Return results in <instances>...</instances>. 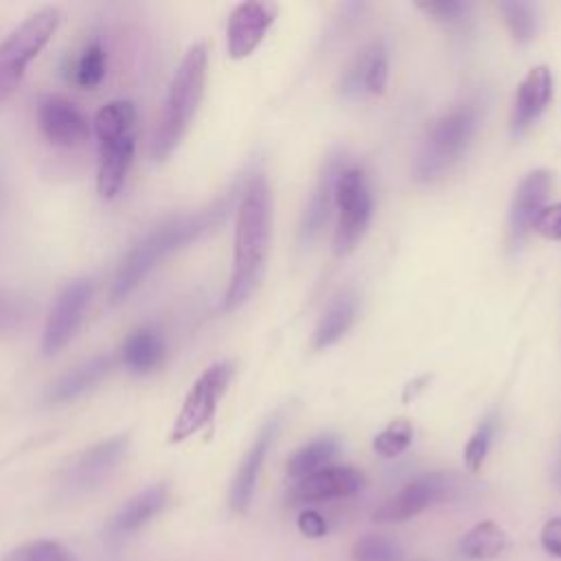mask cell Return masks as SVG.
<instances>
[{
  "label": "cell",
  "instance_id": "d6a6232c",
  "mask_svg": "<svg viewBox=\"0 0 561 561\" xmlns=\"http://www.w3.org/2000/svg\"><path fill=\"white\" fill-rule=\"evenodd\" d=\"M421 11H425L427 15L440 20V22H458L462 20L471 4L465 0H436V2H419L416 4Z\"/></svg>",
  "mask_w": 561,
  "mask_h": 561
},
{
  "label": "cell",
  "instance_id": "8fae6325",
  "mask_svg": "<svg viewBox=\"0 0 561 561\" xmlns=\"http://www.w3.org/2000/svg\"><path fill=\"white\" fill-rule=\"evenodd\" d=\"M451 480L445 473H425L408 482L399 493H394L388 502H383L373 517L377 522H405L427 506L445 500L449 495Z\"/></svg>",
  "mask_w": 561,
  "mask_h": 561
},
{
  "label": "cell",
  "instance_id": "83f0119b",
  "mask_svg": "<svg viewBox=\"0 0 561 561\" xmlns=\"http://www.w3.org/2000/svg\"><path fill=\"white\" fill-rule=\"evenodd\" d=\"M0 561H75L70 550L53 539H35L26 541L11 552H7Z\"/></svg>",
  "mask_w": 561,
  "mask_h": 561
},
{
  "label": "cell",
  "instance_id": "603a6c76",
  "mask_svg": "<svg viewBox=\"0 0 561 561\" xmlns=\"http://www.w3.org/2000/svg\"><path fill=\"white\" fill-rule=\"evenodd\" d=\"M340 445L333 436H320L300 449H296L287 460V476L294 480H300L322 467H329V462L335 458Z\"/></svg>",
  "mask_w": 561,
  "mask_h": 561
},
{
  "label": "cell",
  "instance_id": "5bb4252c",
  "mask_svg": "<svg viewBox=\"0 0 561 561\" xmlns=\"http://www.w3.org/2000/svg\"><path fill=\"white\" fill-rule=\"evenodd\" d=\"M552 186L548 169H535L515 188L508 210V243L515 248L528 232L535 215L546 206V197Z\"/></svg>",
  "mask_w": 561,
  "mask_h": 561
},
{
  "label": "cell",
  "instance_id": "ffe728a7",
  "mask_svg": "<svg viewBox=\"0 0 561 561\" xmlns=\"http://www.w3.org/2000/svg\"><path fill=\"white\" fill-rule=\"evenodd\" d=\"M121 357H123V364L131 370V373H138V375H145V373H151L160 366L162 357H164V342H162V335L153 329H138L134 331L123 348H121Z\"/></svg>",
  "mask_w": 561,
  "mask_h": 561
},
{
  "label": "cell",
  "instance_id": "52a82bcc",
  "mask_svg": "<svg viewBox=\"0 0 561 561\" xmlns=\"http://www.w3.org/2000/svg\"><path fill=\"white\" fill-rule=\"evenodd\" d=\"M335 206L340 215L333 234V252L344 256L357 248L373 215V197L362 169H342L335 182Z\"/></svg>",
  "mask_w": 561,
  "mask_h": 561
},
{
  "label": "cell",
  "instance_id": "cb8c5ba5",
  "mask_svg": "<svg viewBox=\"0 0 561 561\" xmlns=\"http://www.w3.org/2000/svg\"><path fill=\"white\" fill-rule=\"evenodd\" d=\"M506 548V535L504 530L491 522H478L473 528L467 530V535L460 541V552L469 559H493Z\"/></svg>",
  "mask_w": 561,
  "mask_h": 561
},
{
  "label": "cell",
  "instance_id": "277c9868",
  "mask_svg": "<svg viewBox=\"0 0 561 561\" xmlns=\"http://www.w3.org/2000/svg\"><path fill=\"white\" fill-rule=\"evenodd\" d=\"M96 136V191L114 199L131 169L136 151V105L129 99L107 101L94 114Z\"/></svg>",
  "mask_w": 561,
  "mask_h": 561
},
{
  "label": "cell",
  "instance_id": "e0dca14e",
  "mask_svg": "<svg viewBox=\"0 0 561 561\" xmlns=\"http://www.w3.org/2000/svg\"><path fill=\"white\" fill-rule=\"evenodd\" d=\"M276 430H278V421L272 419L267 421L259 436L254 438V443L250 445V449L245 451V456L241 458L239 462V469L232 478V484H230V495H228V502H230V508L234 513H243L252 500V493H254V486H256V480H259V473H261V467L265 462V456L274 443V436H276Z\"/></svg>",
  "mask_w": 561,
  "mask_h": 561
},
{
  "label": "cell",
  "instance_id": "3957f363",
  "mask_svg": "<svg viewBox=\"0 0 561 561\" xmlns=\"http://www.w3.org/2000/svg\"><path fill=\"white\" fill-rule=\"evenodd\" d=\"M206 72H208V50H206V44L197 42L184 53L169 83L167 96L162 101V110L151 136L153 160H167L178 149L184 134L188 131L191 121L204 96Z\"/></svg>",
  "mask_w": 561,
  "mask_h": 561
},
{
  "label": "cell",
  "instance_id": "836d02e7",
  "mask_svg": "<svg viewBox=\"0 0 561 561\" xmlns=\"http://www.w3.org/2000/svg\"><path fill=\"white\" fill-rule=\"evenodd\" d=\"M366 61H368V48L362 50L355 61L348 66V70H344L342 77V92L346 96H357L364 90V72H366Z\"/></svg>",
  "mask_w": 561,
  "mask_h": 561
},
{
  "label": "cell",
  "instance_id": "7c38bea8",
  "mask_svg": "<svg viewBox=\"0 0 561 561\" xmlns=\"http://www.w3.org/2000/svg\"><path fill=\"white\" fill-rule=\"evenodd\" d=\"M276 7L270 2H241L232 9L226 28L228 55L232 59H243L254 53V48L263 42L267 28L274 24Z\"/></svg>",
  "mask_w": 561,
  "mask_h": 561
},
{
  "label": "cell",
  "instance_id": "9a60e30c",
  "mask_svg": "<svg viewBox=\"0 0 561 561\" xmlns=\"http://www.w3.org/2000/svg\"><path fill=\"white\" fill-rule=\"evenodd\" d=\"M344 167H346V158L342 151L331 153L324 160L322 173L316 182V188H313L309 204L305 208V215H302V224H300V243L302 245H309L311 241H316L318 234L322 232V228L327 226L331 208L335 204V182Z\"/></svg>",
  "mask_w": 561,
  "mask_h": 561
},
{
  "label": "cell",
  "instance_id": "8d00e7d4",
  "mask_svg": "<svg viewBox=\"0 0 561 561\" xmlns=\"http://www.w3.org/2000/svg\"><path fill=\"white\" fill-rule=\"evenodd\" d=\"M298 530L305 537L318 539V537L327 535V522H324V517L318 511H302L298 515Z\"/></svg>",
  "mask_w": 561,
  "mask_h": 561
},
{
  "label": "cell",
  "instance_id": "f1b7e54d",
  "mask_svg": "<svg viewBox=\"0 0 561 561\" xmlns=\"http://www.w3.org/2000/svg\"><path fill=\"white\" fill-rule=\"evenodd\" d=\"M493 434H495V421L493 419H484L476 432L469 436L467 445H465V451H462V458H465V465L471 473H478L486 460V454H489V447H491V440H493Z\"/></svg>",
  "mask_w": 561,
  "mask_h": 561
},
{
  "label": "cell",
  "instance_id": "8992f818",
  "mask_svg": "<svg viewBox=\"0 0 561 561\" xmlns=\"http://www.w3.org/2000/svg\"><path fill=\"white\" fill-rule=\"evenodd\" d=\"M59 20L61 13L57 7H44L28 15L0 42V103L7 101L20 85L31 61L55 35Z\"/></svg>",
  "mask_w": 561,
  "mask_h": 561
},
{
  "label": "cell",
  "instance_id": "ba28073f",
  "mask_svg": "<svg viewBox=\"0 0 561 561\" xmlns=\"http://www.w3.org/2000/svg\"><path fill=\"white\" fill-rule=\"evenodd\" d=\"M232 373L234 368L230 362H215L195 379L173 421L169 443H182L213 421Z\"/></svg>",
  "mask_w": 561,
  "mask_h": 561
},
{
  "label": "cell",
  "instance_id": "6da1fadb",
  "mask_svg": "<svg viewBox=\"0 0 561 561\" xmlns=\"http://www.w3.org/2000/svg\"><path fill=\"white\" fill-rule=\"evenodd\" d=\"M234 188L228 191L224 197L215 199L213 204L188 213L171 217L169 221L160 224L151 232H147L140 241L134 243V248L127 252V256L121 261L112 289H110V302L118 305L123 302L140 283L142 278L169 254L186 248L188 243L202 239L204 234L213 232L230 213L234 204Z\"/></svg>",
  "mask_w": 561,
  "mask_h": 561
},
{
  "label": "cell",
  "instance_id": "5b68a950",
  "mask_svg": "<svg viewBox=\"0 0 561 561\" xmlns=\"http://www.w3.org/2000/svg\"><path fill=\"white\" fill-rule=\"evenodd\" d=\"M480 123V105L465 101L445 112L427 131L414 162V178L419 182H434L440 178L469 147Z\"/></svg>",
  "mask_w": 561,
  "mask_h": 561
},
{
  "label": "cell",
  "instance_id": "4fadbf2b",
  "mask_svg": "<svg viewBox=\"0 0 561 561\" xmlns=\"http://www.w3.org/2000/svg\"><path fill=\"white\" fill-rule=\"evenodd\" d=\"M364 484V476L353 467H322L300 480L289 491L291 502H324L355 495Z\"/></svg>",
  "mask_w": 561,
  "mask_h": 561
},
{
  "label": "cell",
  "instance_id": "f35d334b",
  "mask_svg": "<svg viewBox=\"0 0 561 561\" xmlns=\"http://www.w3.org/2000/svg\"><path fill=\"white\" fill-rule=\"evenodd\" d=\"M554 482L561 486V454H559V458H557V465H554Z\"/></svg>",
  "mask_w": 561,
  "mask_h": 561
},
{
  "label": "cell",
  "instance_id": "484cf974",
  "mask_svg": "<svg viewBox=\"0 0 561 561\" xmlns=\"http://www.w3.org/2000/svg\"><path fill=\"white\" fill-rule=\"evenodd\" d=\"M513 39L526 44L535 37L537 33V13H535V7L528 4V2H522V0H502L497 4Z\"/></svg>",
  "mask_w": 561,
  "mask_h": 561
},
{
  "label": "cell",
  "instance_id": "7402d4cb",
  "mask_svg": "<svg viewBox=\"0 0 561 561\" xmlns=\"http://www.w3.org/2000/svg\"><path fill=\"white\" fill-rule=\"evenodd\" d=\"M357 300L351 291H342L331 300L313 331V348H327L335 344L353 324Z\"/></svg>",
  "mask_w": 561,
  "mask_h": 561
},
{
  "label": "cell",
  "instance_id": "74e56055",
  "mask_svg": "<svg viewBox=\"0 0 561 561\" xmlns=\"http://www.w3.org/2000/svg\"><path fill=\"white\" fill-rule=\"evenodd\" d=\"M430 381V377L427 375H423V377H419V379H414V381H410L408 386H405V392H403V401H410V397L414 399L416 397V392L423 388V383H427Z\"/></svg>",
  "mask_w": 561,
  "mask_h": 561
},
{
  "label": "cell",
  "instance_id": "f546056e",
  "mask_svg": "<svg viewBox=\"0 0 561 561\" xmlns=\"http://www.w3.org/2000/svg\"><path fill=\"white\" fill-rule=\"evenodd\" d=\"M399 557V546L383 535H364L353 546L355 561H397Z\"/></svg>",
  "mask_w": 561,
  "mask_h": 561
},
{
  "label": "cell",
  "instance_id": "9c48e42d",
  "mask_svg": "<svg viewBox=\"0 0 561 561\" xmlns=\"http://www.w3.org/2000/svg\"><path fill=\"white\" fill-rule=\"evenodd\" d=\"M90 296H92V283L85 278L72 280L61 289L44 327V335H42L44 355L59 353L75 337L77 329L83 322L85 309L90 305Z\"/></svg>",
  "mask_w": 561,
  "mask_h": 561
},
{
  "label": "cell",
  "instance_id": "30bf717a",
  "mask_svg": "<svg viewBox=\"0 0 561 561\" xmlns=\"http://www.w3.org/2000/svg\"><path fill=\"white\" fill-rule=\"evenodd\" d=\"M37 127L46 140L61 147L83 145L90 136L85 114L61 94H44L37 101Z\"/></svg>",
  "mask_w": 561,
  "mask_h": 561
},
{
  "label": "cell",
  "instance_id": "ac0fdd59",
  "mask_svg": "<svg viewBox=\"0 0 561 561\" xmlns=\"http://www.w3.org/2000/svg\"><path fill=\"white\" fill-rule=\"evenodd\" d=\"M552 99V72L546 64L533 66L515 92L511 129L513 134H522L528 125H533L541 112L548 107Z\"/></svg>",
  "mask_w": 561,
  "mask_h": 561
},
{
  "label": "cell",
  "instance_id": "2e32d148",
  "mask_svg": "<svg viewBox=\"0 0 561 561\" xmlns=\"http://www.w3.org/2000/svg\"><path fill=\"white\" fill-rule=\"evenodd\" d=\"M127 447H129V436L127 434L112 436V438L90 447L70 467L68 484L72 489H81V491L101 484L121 465V460L127 454Z\"/></svg>",
  "mask_w": 561,
  "mask_h": 561
},
{
  "label": "cell",
  "instance_id": "1f68e13d",
  "mask_svg": "<svg viewBox=\"0 0 561 561\" xmlns=\"http://www.w3.org/2000/svg\"><path fill=\"white\" fill-rule=\"evenodd\" d=\"M530 228H533L537 234H541L543 239L561 241V202H554V204L543 206V208L535 215Z\"/></svg>",
  "mask_w": 561,
  "mask_h": 561
},
{
  "label": "cell",
  "instance_id": "d6986e66",
  "mask_svg": "<svg viewBox=\"0 0 561 561\" xmlns=\"http://www.w3.org/2000/svg\"><path fill=\"white\" fill-rule=\"evenodd\" d=\"M169 500V489L167 484H153L145 489L142 493L134 495L129 502H125L118 513L110 522V533L112 535H131L138 528H142L147 522H151L167 504Z\"/></svg>",
  "mask_w": 561,
  "mask_h": 561
},
{
  "label": "cell",
  "instance_id": "44dd1931",
  "mask_svg": "<svg viewBox=\"0 0 561 561\" xmlns=\"http://www.w3.org/2000/svg\"><path fill=\"white\" fill-rule=\"evenodd\" d=\"M112 368V357L110 355H99L92 357L90 362L77 366L72 373L64 375L53 390L48 392V401L50 403H66L79 394H83L85 390H90L94 383H99Z\"/></svg>",
  "mask_w": 561,
  "mask_h": 561
},
{
  "label": "cell",
  "instance_id": "4316f807",
  "mask_svg": "<svg viewBox=\"0 0 561 561\" xmlns=\"http://www.w3.org/2000/svg\"><path fill=\"white\" fill-rule=\"evenodd\" d=\"M414 436V427L408 419H394L390 421L375 438H373V449L383 456V458H394L403 454Z\"/></svg>",
  "mask_w": 561,
  "mask_h": 561
},
{
  "label": "cell",
  "instance_id": "e575fe53",
  "mask_svg": "<svg viewBox=\"0 0 561 561\" xmlns=\"http://www.w3.org/2000/svg\"><path fill=\"white\" fill-rule=\"evenodd\" d=\"M24 316H26V307L20 300L0 294V331L13 329L15 324L22 322Z\"/></svg>",
  "mask_w": 561,
  "mask_h": 561
},
{
  "label": "cell",
  "instance_id": "d4e9b609",
  "mask_svg": "<svg viewBox=\"0 0 561 561\" xmlns=\"http://www.w3.org/2000/svg\"><path fill=\"white\" fill-rule=\"evenodd\" d=\"M107 72V53L99 39L88 42L72 61V83L85 90L96 88Z\"/></svg>",
  "mask_w": 561,
  "mask_h": 561
},
{
  "label": "cell",
  "instance_id": "7a4b0ae2",
  "mask_svg": "<svg viewBox=\"0 0 561 561\" xmlns=\"http://www.w3.org/2000/svg\"><path fill=\"white\" fill-rule=\"evenodd\" d=\"M272 234V199L265 175L256 173L241 191L234 221V248H232V274L224 296V307L237 309L254 291Z\"/></svg>",
  "mask_w": 561,
  "mask_h": 561
},
{
  "label": "cell",
  "instance_id": "4dcf8cb0",
  "mask_svg": "<svg viewBox=\"0 0 561 561\" xmlns=\"http://www.w3.org/2000/svg\"><path fill=\"white\" fill-rule=\"evenodd\" d=\"M388 50L383 44H373L368 48V61H366V72H364V90L370 94H383L388 85Z\"/></svg>",
  "mask_w": 561,
  "mask_h": 561
},
{
  "label": "cell",
  "instance_id": "d590c367",
  "mask_svg": "<svg viewBox=\"0 0 561 561\" xmlns=\"http://www.w3.org/2000/svg\"><path fill=\"white\" fill-rule=\"evenodd\" d=\"M541 548L561 559V517H552L541 528Z\"/></svg>",
  "mask_w": 561,
  "mask_h": 561
}]
</instances>
